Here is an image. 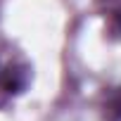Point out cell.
<instances>
[{"label": "cell", "instance_id": "obj_1", "mask_svg": "<svg viewBox=\"0 0 121 121\" xmlns=\"http://www.w3.org/2000/svg\"><path fill=\"white\" fill-rule=\"evenodd\" d=\"M26 86V74L17 67H10L3 71V78H0V88L5 93H19Z\"/></svg>", "mask_w": 121, "mask_h": 121}, {"label": "cell", "instance_id": "obj_2", "mask_svg": "<svg viewBox=\"0 0 121 121\" xmlns=\"http://www.w3.org/2000/svg\"><path fill=\"white\" fill-rule=\"evenodd\" d=\"M104 114L109 121H121V86L107 97L104 102Z\"/></svg>", "mask_w": 121, "mask_h": 121}, {"label": "cell", "instance_id": "obj_3", "mask_svg": "<svg viewBox=\"0 0 121 121\" xmlns=\"http://www.w3.org/2000/svg\"><path fill=\"white\" fill-rule=\"evenodd\" d=\"M112 17H114V22L121 26V0H114V5H112Z\"/></svg>", "mask_w": 121, "mask_h": 121}, {"label": "cell", "instance_id": "obj_4", "mask_svg": "<svg viewBox=\"0 0 121 121\" xmlns=\"http://www.w3.org/2000/svg\"><path fill=\"white\" fill-rule=\"evenodd\" d=\"M0 78H3V69H0Z\"/></svg>", "mask_w": 121, "mask_h": 121}]
</instances>
